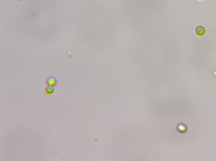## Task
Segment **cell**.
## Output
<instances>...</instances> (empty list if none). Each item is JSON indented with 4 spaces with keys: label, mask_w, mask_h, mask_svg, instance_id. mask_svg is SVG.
<instances>
[{
    "label": "cell",
    "mask_w": 216,
    "mask_h": 161,
    "mask_svg": "<svg viewBox=\"0 0 216 161\" xmlns=\"http://www.w3.org/2000/svg\"><path fill=\"white\" fill-rule=\"evenodd\" d=\"M195 33L198 37H203L206 34V29L204 26L199 25L195 29Z\"/></svg>",
    "instance_id": "obj_1"
},
{
    "label": "cell",
    "mask_w": 216,
    "mask_h": 161,
    "mask_svg": "<svg viewBox=\"0 0 216 161\" xmlns=\"http://www.w3.org/2000/svg\"><path fill=\"white\" fill-rule=\"evenodd\" d=\"M46 83L47 86L54 87L57 85V80L55 77L50 76L47 78L46 80Z\"/></svg>",
    "instance_id": "obj_2"
},
{
    "label": "cell",
    "mask_w": 216,
    "mask_h": 161,
    "mask_svg": "<svg viewBox=\"0 0 216 161\" xmlns=\"http://www.w3.org/2000/svg\"><path fill=\"white\" fill-rule=\"evenodd\" d=\"M45 93L47 95H53L55 93L56 89L54 87L47 86L44 89Z\"/></svg>",
    "instance_id": "obj_3"
},
{
    "label": "cell",
    "mask_w": 216,
    "mask_h": 161,
    "mask_svg": "<svg viewBox=\"0 0 216 161\" xmlns=\"http://www.w3.org/2000/svg\"><path fill=\"white\" fill-rule=\"evenodd\" d=\"M199 1H205V0H199Z\"/></svg>",
    "instance_id": "obj_4"
},
{
    "label": "cell",
    "mask_w": 216,
    "mask_h": 161,
    "mask_svg": "<svg viewBox=\"0 0 216 161\" xmlns=\"http://www.w3.org/2000/svg\"><path fill=\"white\" fill-rule=\"evenodd\" d=\"M17 1H21V0H17Z\"/></svg>",
    "instance_id": "obj_5"
}]
</instances>
